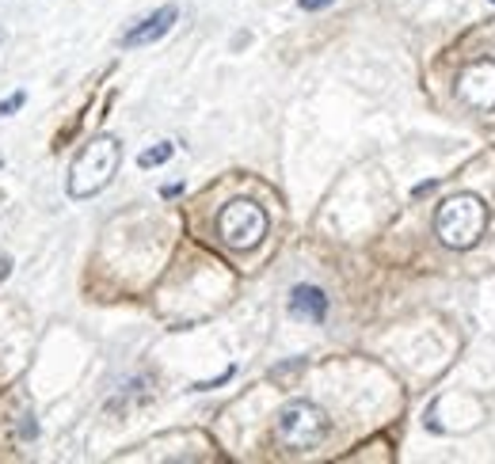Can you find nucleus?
I'll return each mask as SVG.
<instances>
[{"instance_id":"nucleus-6","label":"nucleus","mask_w":495,"mask_h":464,"mask_svg":"<svg viewBox=\"0 0 495 464\" xmlns=\"http://www.w3.org/2000/svg\"><path fill=\"white\" fill-rule=\"evenodd\" d=\"M461 96L468 107L491 111L495 107V61H480L461 76Z\"/></svg>"},{"instance_id":"nucleus-5","label":"nucleus","mask_w":495,"mask_h":464,"mask_svg":"<svg viewBox=\"0 0 495 464\" xmlns=\"http://www.w3.org/2000/svg\"><path fill=\"white\" fill-rule=\"evenodd\" d=\"M175 19H180V8H175V4H164V8L152 12V16H145L142 23H134V27L122 35V46H126V50H134V46L160 43V38L175 27Z\"/></svg>"},{"instance_id":"nucleus-12","label":"nucleus","mask_w":495,"mask_h":464,"mask_svg":"<svg viewBox=\"0 0 495 464\" xmlns=\"http://www.w3.org/2000/svg\"><path fill=\"white\" fill-rule=\"evenodd\" d=\"M435 187H438V183H435V179H430V183H423V187H415L412 195H415V198H423V195H430V190H435Z\"/></svg>"},{"instance_id":"nucleus-10","label":"nucleus","mask_w":495,"mask_h":464,"mask_svg":"<svg viewBox=\"0 0 495 464\" xmlns=\"http://www.w3.org/2000/svg\"><path fill=\"white\" fill-rule=\"evenodd\" d=\"M336 0H298V8L301 12H324V8H332Z\"/></svg>"},{"instance_id":"nucleus-3","label":"nucleus","mask_w":495,"mask_h":464,"mask_svg":"<svg viewBox=\"0 0 495 464\" xmlns=\"http://www.w3.org/2000/svg\"><path fill=\"white\" fill-rule=\"evenodd\" d=\"M275 434L286 449H316L328 437V415L313 399H290V404L278 411Z\"/></svg>"},{"instance_id":"nucleus-2","label":"nucleus","mask_w":495,"mask_h":464,"mask_svg":"<svg viewBox=\"0 0 495 464\" xmlns=\"http://www.w3.org/2000/svg\"><path fill=\"white\" fill-rule=\"evenodd\" d=\"M484 225H488V210H484V202H480L476 195H453V198L442 202L438 213H435L438 240L446 244V248H453V251L473 248V244L484 236Z\"/></svg>"},{"instance_id":"nucleus-7","label":"nucleus","mask_w":495,"mask_h":464,"mask_svg":"<svg viewBox=\"0 0 495 464\" xmlns=\"http://www.w3.org/2000/svg\"><path fill=\"white\" fill-rule=\"evenodd\" d=\"M290 313L321 324V320L328 316V298L316 286H294V293H290Z\"/></svg>"},{"instance_id":"nucleus-8","label":"nucleus","mask_w":495,"mask_h":464,"mask_svg":"<svg viewBox=\"0 0 495 464\" xmlns=\"http://www.w3.org/2000/svg\"><path fill=\"white\" fill-rule=\"evenodd\" d=\"M172 152H175L172 141H157V145L145 149L142 157H137V167H145V172H149V167H160V164H168V160H172Z\"/></svg>"},{"instance_id":"nucleus-1","label":"nucleus","mask_w":495,"mask_h":464,"mask_svg":"<svg viewBox=\"0 0 495 464\" xmlns=\"http://www.w3.org/2000/svg\"><path fill=\"white\" fill-rule=\"evenodd\" d=\"M119 164H122V145H119V137H111V134L92 137L81 152H76V160H73V167H69L66 195L76 198V202L99 195V190H104L111 179H114Z\"/></svg>"},{"instance_id":"nucleus-4","label":"nucleus","mask_w":495,"mask_h":464,"mask_svg":"<svg viewBox=\"0 0 495 464\" xmlns=\"http://www.w3.org/2000/svg\"><path fill=\"white\" fill-rule=\"evenodd\" d=\"M218 236L233 251H251L267 236V213H263V205L248 202V198L228 202L225 210L218 213Z\"/></svg>"},{"instance_id":"nucleus-13","label":"nucleus","mask_w":495,"mask_h":464,"mask_svg":"<svg viewBox=\"0 0 495 464\" xmlns=\"http://www.w3.org/2000/svg\"><path fill=\"white\" fill-rule=\"evenodd\" d=\"M8 267H12V259H8V255H0V278L8 275Z\"/></svg>"},{"instance_id":"nucleus-11","label":"nucleus","mask_w":495,"mask_h":464,"mask_svg":"<svg viewBox=\"0 0 495 464\" xmlns=\"http://www.w3.org/2000/svg\"><path fill=\"white\" fill-rule=\"evenodd\" d=\"M175 195H183V183H168V187H160V198H175Z\"/></svg>"},{"instance_id":"nucleus-9","label":"nucleus","mask_w":495,"mask_h":464,"mask_svg":"<svg viewBox=\"0 0 495 464\" xmlns=\"http://www.w3.org/2000/svg\"><path fill=\"white\" fill-rule=\"evenodd\" d=\"M23 103H27V92H23V88L19 92H12V96H4L0 99V119H12L16 111H23Z\"/></svg>"}]
</instances>
